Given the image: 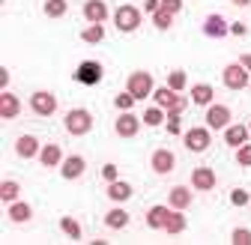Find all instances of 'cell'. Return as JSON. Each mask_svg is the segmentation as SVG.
Wrapping results in <instances>:
<instances>
[{"label":"cell","mask_w":251,"mask_h":245,"mask_svg":"<svg viewBox=\"0 0 251 245\" xmlns=\"http://www.w3.org/2000/svg\"><path fill=\"white\" fill-rule=\"evenodd\" d=\"M63 126H66L69 135L81 138V135H87V132L93 129V114L84 111V108H72V111L66 114V120H63Z\"/></svg>","instance_id":"1"},{"label":"cell","mask_w":251,"mask_h":245,"mask_svg":"<svg viewBox=\"0 0 251 245\" xmlns=\"http://www.w3.org/2000/svg\"><path fill=\"white\" fill-rule=\"evenodd\" d=\"M114 24H117V30H123V33H135V30L141 27V9H135V6H120L114 12Z\"/></svg>","instance_id":"2"},{"label":"cell","mask_w":251,"mask_h":245,"mask_svg":"<svg viewBox=\"0 0 251 245\" xmlns=\"http://www.w3.org/2000/svg\"><path fill=\"white\" fill-rule=\"evenodd\" d=\"M126 90H129L135 99H147L152 93V75L150 72H132L129 81H126Z\"/></svg>","instance_id":"3"},{"label":"cell","mask_w":251,"mask_h":245,"mask_svg":"<svg viewBox=\"0 0 251 245\" xmlns=\"http://www.w3.org/2000/svg\"><path fill=\"white\" fill-rule=\"evenodd\" d=\"M212 144V135H209V126H195V129H188L185 132V147L192 149V152H206Z\"/></svg>","instance_id":"4"},{"label":"cell","mask_w":251,"mask_h":245,"mask_svg":"<svg viewBox=\"0 0 251 245\" xmlns=\"http://www.w3.org/2000/svg\"><path fill=\"white\" fill-rule=\"evenodd\" d=\"M75 81L84 84V87H93L102 81V63H96V60H84V63L75 69Z\"/></svg>","instance_id":"5"},{"label":"cell","mask_w":251,"mask_h":245,"mask_svg":"<svg viewBox=\"0 0 251 245\" xmlns=\"http://www.w3.org/2000/svg\"><path fill=\"white\" fill-rule=\"evenodd\" d=\"M222 81L227 90H242V87H248V72L242 63H227L222 72Z\"/></svg>","instance_id":"6"},{"label":"cell","mask_w":251,"mask_h":245,"mask_svg":"<svg viewBox=\"0 0 251 245\" xmlns=\"http://www.w3.org/2000/svg\"><path fill=\"white\" fill-rule=\"evenodd\" d=\"M30 108H33V114H39V117H51L57 111V96L48 93V90H39V93L30 96Z\"/></svg>","instance_id":"7"},{"label":"cell","mask_w":251,"mask_h":245,"mask_svg":"<svg viewBox=\"0 0 251 245\" xmlns=\"http://www.w3.org/2000/svg\"><path fill=\"white\" fill-rule=\"evenodd\" d=\"M141 122H144V120H138L132 111H123V114L117 117V122H114V129H117L120 138H135V135L141 132Z\"/></svg>","instance_id":"8"},{"label":"cell","mask_w":251,"mask_h":245,"mask_svg":"<svg viewBox=\"0 0 251 245\" xmlns=\"http://www.w3.org/2000/svg\"><path fill=\"white\" fill-rule=\"evenodd\" d=\"M230 33V24L222 18V15H206L203 18V36H209V39H225Z\"/></svg>","instance_id":"9"},{"label":"cell","mask_w":251,"mask_h":245,"mask_svg":"<svg viewBox=\"0 0 251 245\" xmlns=\"http://www.w3.org/2000/svg\"><path fill=\"white\" fill-rule=\"evenodd\" d=\"M227 120H230L227 105H209V111H206V126L209 129H227Z\"/></svg>","instance_id":"10"},{"label":"cell","mask_w":251,"mask_h":245,"mask_svg":"<svg viewBox=\"0 0 251 245\" xmlns=\"http://www.w3.org/2000/svg\"><path fill=\"white\" fill-rule=\"evenodd\" d=\"M15 152H18L21 159H36L39 152H42L39 138H33V135H21V138L15 141Z\"/></svg>","instance_id":"11"},{"label":"cell","mask_w":251,"mask_h":245,"mask_svg":"<svg viewBox=\"0 0 251 245\" xmlns=\"http://www.w3.org/2000/svg\"><path fill=\"white\" fill-rule=\"evenodd\" d=\"M84 18L90 24L108 21V3H105V0H87V3H84Z\"/></svg>","instance_id":"12"},{"label":"cell","mask_w":251,"mask_h":245,"mask_svg":"<svg viewBox=\"0 0 251 245\" xmlns=\"http://www.w3.org/2000/svg\"><path fill=\"white\" fill-rule=\"evenodd\" d=\"M192 189L195 192H212L215 189V173L209 168H195L192 171Z\"/></svg>","instance_id":"13"},{"label":"cell","mask_w":251,"mask_h":245,"mask_svg":"<svg viewBox=\"0 0 251 245\" xmlns=\"http://www.w3.org/2000/svg\"><path fill=\"white\" fill-rule=\"evenodd\" d=\"M84 168H87L84 156H66V159H63V165H60V176L63 179H78L84 173Z\"/></svg>","instance_id":"14"},{"label":"cell","mask_w":251,"mask_h":245,"mask_svg":"<svg viewBox=\"0 0 251 245\" xmlns=\"http://www.w3.org/2000/svg\"><path fill=\"white\" fill-rule=\"evenodd\" d=\"M155 105H159V108H185V99H179V93H176V90H171V87H159V90H155Z\"/></svg>","instance_id":"15"},{"label":"cell","mask_w":251,"mask_h":245,"mask_svg":"<svg viewBox=\"0 0 251 245\" xmlns=\"http://www.w3.org/2000/svg\"><path fill=\"white\" fill-rule=\"evenodd\" d=\"M150 165H152L155 173H162V176L171 173V171H174V152H171V149H155L152 159H150Z\"/></svg>","instance_id":"16"},{"label":"cell","mask_w":251,"mask_h":245,"mask_svg":"<svg viewBox=\"0 0 251 245\" xmlns=\"http://www.w3.org/2000/svg\"><path fill=\"white\" fill-rule=\"evenodd\" d=\"M18 111H21L18 96H12L9 90H3V93H0V117H3V120H15Z\"/></svg>","instance_id":"17"},{"label":"cell","mask_w":251,"mask_h":245,"mask_svg":"<svg viewBox=\"0 0 251 245\" xmlns=\"http://www.w3.org/2000/svg\"><path fill=\"white\" fill-rule=\"evenodd\" d=\"M168 216H171V206H152V209L147 212V227H150V230H165Z\"/></svg>","instance_id":"18"},{"label":"cell","mask_w":251,"mask_h":245,"mask_svg":"<svg viewBox=\"0 0 251 245\" xmlns=\"http://www.w3.org/2000/svg\"><path fill=\"white\" fill-rule=\"evenodd\" d=\"M39 162H42L45 168H57V165H63V149H60V144H45L42 152H39Z\"/></svg>","instance_id":"19"},{"label":"cell","mask_w":251,"mask_h":245,"mask_svg":"<svg viewBox=\"0 0 251 245\" xmlns=\"http://www.w3.org/2000/svg\"><path fill=\"white\" fill-rule=\"evenodd\" d=\"M108 197L117 200V203L129 200L132 197V186H129V182H123V179H114V182H108Z\"/></svg>","instance_id":"20"},{"label":"cell","mask_w":251,"mask_h":245,"mask_svg":"<svg viewBox=\"0 0 251 245\" xmlns=\"http://www.w3.org/2000/svg\"><path fill=\"white\" fill-rule=\"evenodd\" d=\"M188 203H192V189L174 186L171 189V209H188Z\"/></svg>","instance_id":"21"},{"label":"cell","mask_w":251,"mask_h":245,"mask_svg":"<svg viewBox=\"0 0 251 245\" xmlns=\"http://www.w3.org/2000/svg\"><path fill=\"white\" fill-rule=\"evenodd\" d=\"M248 141V126H227L225 129V144L227 147H242Z\"/></svg>","instance_id":"22"},{"label":"cell","mask_w":251,"mask_h":245,"mask_svg":"<svg viewBox=\"0 0 251 245\" xmlns=\"http://www.w3.org/2000/svg\"><path fill=\"white\" fill-rule=\"evenodd\" d=\"M105 224H108L111 230H123L126 224H129V212H126L123 206H117V209H108V216H105Z\"/></svg>","instance_id":"23"},{"label":"cell","mask_w":251,"mask_h":245,"mask_svg":"<svg viewBox=\"0 0 251 245\" xmlns=\"http://www.w3.org/2000/svg\"><path fill=\"white\" fill-rule=\"evenodd\" d=\"M30 216H33L30 203H9V221L24 224V221H30Z\"/></svg>","instance_id":"24"},{"label":"cell","mask_w":251,"mask_h":245,"mask_svg":"<svg viewBox=\"0 0 251 245\" xmlns=\"http://www.w3.org/2000/svg\"><path fill=\"white\" fill-rule=\"evenodd\" d=\"M212 96H215V93H212L209 84H195V87H192V102H195V105H212Z\"/></svg>","instance_id":"25"},{"label":"cell","mask_w":251,"mask_h":245,"mask_svg":"<svg viewBox=\"0 0 251 245\" xmlns=\"http://www.w3.org/2000/svg\"><path fill=\"white\" fill-rule=\"evenodd\" d=\"M165 230H168V233H174V236H179V233L185 230V216H182V209H171Z\"/></svg>","instance_id":"26"},{"label":"cell","mask_w":251,"mask_h":245,"mask_svg":"<svg viewBox=\"0 0 251 245\" xmlns=\"http://www.w3.org/2000/svg\"><path fill=\"white\" fill-rule=\"evenodd\" d=\"M18 192H21V186L15 179H3V182H0V200H3V203H15Z\"/></svg>","instance_id":"27"},{"label":"cell","mask_w":251,"mask_h":245,"mask_svg":"<svg viewBox=\"0 0 251 245\" xmlns=\"http://www.w3.org/2000/svg\"><path fill=\"white\" fill-rule=\"evenodd\" d=\"M165 117H168V111H165V108H159V105H152V108H147V111H144V122H147V126H162Z\"/></svg>","instance_id":"28"},{"label":"cell","mask_w":251,"mask_h":245,"mask_svg":"<svg viewBox=\"0 0 251 245\" xmlns=\"http://www.w3.org/2000/svg\"><path fill=\"white\" fill-rule=\"evenodd\" d=\"M81 39H84V42H90V45L102 42V39H105V24H90L84 33H81Z\"/></svg>","instance_id":"29"},{"label":"cell","mask_w":251,"mask_h":245,"mask_svg":"<svg viewBox=\"0 0 251 245\" xmlns=\"http://www.w3.org/2000/svg\"><path fill=\"white\" fill-rule=\"evenodd\" d=\"M66 9H69L66 0H45V15L48 18H63V15H66Z\"/></svg>","instance_id":"30"},{"label":"cell","mask_w":251,"mask_h":245,"mask_svg":"<svg viewBox=\"0 0 251 245\" xmlns=\"http://www.w3.org/2000/svg\"><path fill=\"white\" fill-rule=\"evenodd\" d=\"M60 230L66 233L69 239H84V233H81L78 221H75V219H69V216H66V219H60Z\"/></svg>","instance_id":"31"},{"label":"cell","mask_w":251,"mask_h":245,"mask_svg":"<svg viewBox=\"0 0 251 245\" xmlns=\"http://www.w3.org/2000/svg\"><path fill=\"white\" fill-rule=\"evenodd\" d=\"M185 84H188V78H185V72H182V69H174V72L168 75V87H171V90H176V93H182Z\"/></svg>","instance_id":"32"},{"label":"cell","mask_w":251,"mask_h":245,"mask_svg":"<svg viewBox=\"0 0 251 245\" xmlns=\"http://www.w3.org/2000/svg\"><path fill=\"white\" fill-rule=\"evenodd\" d=\"M135 102H138V99L129 93V90H126V93H117V96H114V105H117L120 111H132V105H135Z\"/></svg>","instance_id":"33"},{"label":"cell","mask_w":251,"mask_h":245,"mask_svg":"<svg viewBox=\"0 0 251 245\" xmlns=\"http://www.w3.org/2000/svg\"><path fill=\"white\" fill-rule=\"evenodd\" d=\"M230 242H233V245H251V230H248V227H236V230L230 233Z\"/></svg>","instance_id":"34"},{"label":"cell","mask_w":251,"mask_h":245,"mask_svg":"<svg viewBox=\"0 0 251 245\" xmlns=\"http://www.w3.org/2000/svg\"><path fill=\"white\" fill-rule=\"evenodd\" d=\"M171 21H174V15H171V12H165V9L152 12V24L159 27V30H168V27H171Z\"/></svg>","instance_id":"35"},{"label":"cell","mask_w":251,"mask_h":245,"mask_svg":"<svg viewBox=\"0 0 251 245\" xmlns=\"http://www.w3.org/2000/svg\"><path fill=\"white\" fill-rule=\"evenodd\" d=\"M236 162L242 165V168H251V144L245 141L242 147H236Z\"/></svg>","instance_id":"36"},{"label":"cell","mask_w":251,"mask_h":245,"mask_svg":"<svg viewBox=\"0 0 251 245\" xmlns=\"http://www.w3.org/2000/svg\"><path fill=\"white\" fill-rule=\"evenodd\" d=\"M230 203H233V206H248V203H251V195H248L245 189H233V192H230Z\"/></svg>","instance_id":"37"},{"label":"cell","mask_w":251,"mask_h":245,"mask_svg":"<svg viewBox=\"0 0 251 245\" xmlns=\"http://www.w3.org/2000/svg\"><path fill=\"white\" fill-rule=\"evenodd\" d=\"M162 9L171 12V15H176V12L182 9V0H162Z\"/></svg>","instance_id":"38"},{"label":"cell","mask_w":251,"mask_h":245,"mask_svg":"<svg viewBox=\"0 0 251 245\" xmlns=\"http://www.w3.org/2000/svg\"><path fill=\"white\" fill-rule=\"evenodd\" d=\"M102 179H105V182H114V179H117V165H105V168H102Z\"/></svg>","instance_id":"39"},{"label":"cell","mask_w":251,"mask_h":245,"mask_svg":"<svg viewBox=\"0 0 251 245\" xmlns=\"http://www.w3.org/2000/svg\"><path fill=\"white\" fill-rule=\"evenodd\" d=\"M144 9L147 12H159L162 9V0H144Z\"/></svg>","instance_id":"40"},{"label":"cell","mask_w":251,"mask_h":245,"mask_svg":"<svg viewBox=\"0 0 251 245\" xmlns=\"http://www.w3.org/2000/svg\"><path fill=\"white\" fill-rule=\"evenodd\" d=\"M245 30H248V27H245V24H239V21H236V24H230V33H233V36H245Z\"/></svg>","instance_id":"41"},{"label":"cell","mask_w":251,"mask_h":245,"mask_svg":"<svg viewBox=\"0 0 251 245\" xmlns=\"http://www.w3.org/2000/svg\"><path fill=\"white\" fill-rule=\"evenodd\" d=\"M239 63H242V66H245V72L251 75V54H242V57H239Z\"/></svg>","instance_id":"42"},{"label":"cell","mask_w":251,"mask_h":245,"mask_svg":"<svg viewBox=\"0 0 251 245\" xmlns=\"http://www.w3.org/2000/svg\"><path fill=\"white\" fill-rule=\"evenodd\" d=\"M9 84V72L6 69H0V87H6Z\"/></svg>","instance_id":"43"},{"label":"cell","mask_w":251,"mask_h":245,"mask_svg":"<svg viewBox=\"0 0 251 245\" xmlns=\"http://www.w3.org/2000/svg\"><path fill=\"white\" fill-rule=\"evenodd\" d=\"M230 3H233V6H248L251 0H230Z\"/></svg>","instance_id":"44"},{"label":"cell","mask_w":251,"mask_h":245,"mask_svg":"<svg viewBox=\"0 0 251 245\" xmlns=\"http://www.w3.org/2000/svg\"><path fill=\"white\" fill-rule=\"evenodd\" d=\"M248 132H251V122H248Z\"/></svg>","instance_id":"45"}]
</instances>
